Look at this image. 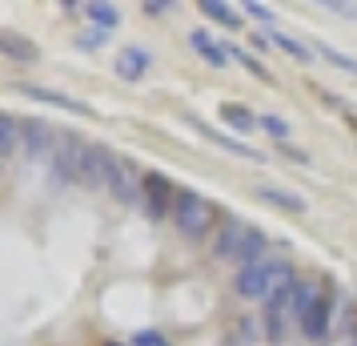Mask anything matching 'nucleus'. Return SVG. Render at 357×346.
I'll return each mask as SVG.
<instances>
[{
  "label": "nucleus",
  "instance_id": "nucleus-25",
  "mask_svg": "<svg viewBox=\"0 0 357 346\" xmlns=\"http://www.w3.org/2000/svg\"><path fill=\"white\" fill-rule=\"evenodd\" d=\"M169 8H173V4H165V0H149V4H145V17H165Z\"/></svg>",
  "mask_w": 357,
  "mask_h": 346
},
{
  "label": "nucleus",
  "instance_id": "nucleus-21",
  "mask_svg": "<svg viewBox=\"0 0 357 346\" xmlns=\"http://www.w3.org/2000/svg\"><path fill=\"white\" fill-rule=\"evenodd\" d=\"M317 52H321V57H329L333 65L349 69V73H354V77H357V61H349V57H341V52H337V49H329V45H317Z\"/></svg>",
  "mask_w": 357,
  "mask_h": 346
},
{
  "label": "nucleus",
  "instance_id": "nucleus-5",
  "mask_svg": "<svg viewBox=\"0 0 357 346\" xmlns=\"http://www.w3.org/2000/svg\"><path fill=\"white\" fill-rule=\"evenodd\" d=\"M84 145H89V141L73 137V133H61V137H56V149H52V173H56L61 182H77V165H81Z\"/></svg>",
  "mask_w": 357,
  "mask_h": 346
},
{
  "label": "nucleus",
  "instance_id": "nucleus-1",
  "mask_svg": "<svg viewBox=\"0 0 357 346\" xmlns=\"http://www.w3.org/2000/svg\"><path fill=\"white\" fill-rule=\"evenodd\" d=\"M293 270L285 262H277V258H261L253 266H241V274H237V294L245 302H269L277 298L281 290H289L293 286Z\"/></svg>",
  "mask_w": 357,
  "mask_h": 346
},
{
  "label": "nucleus",
  "instance_id": "nucleus-15",
  "mask_svg": "<svg viewBox=\"0 0 357 346\" xmlns=\"http://www.w3.org/2000/svg\"><path fill=\"white\" fill-rule=\"evenodd\" d=\"M193 45H197V52H201L209 65H217V69H225L229 57H233V52H229V45H213L205 33H193Z\"/></svg>",
  "mask_w": 357,
  "mask_h": 346
},
{
  "label": "nucleus",
  "instance_id": "nucleus-6",
  "mask_svg": "<svg viewBox=\"0 0 357 346\" xmlns=\"http://www.w3.org/2000/svg\"><path fill=\"white\" fill-rule=\"evenodd\" d=\"M173 206H177L173 182L161 178V173H149L145 178V214L149 217H165V214H173Z\"/></svg>",
  "mask_w": 357,
  "mask_h": 346
},
{
  "label": "nucleus",
  "instance_id": "nucleus-19",
  "mask_svg": "<svg viewBox=\"0 0 357 346\" xmlns=\"http://www.w3.org/2000/svg\"><path fill=\"white\" fill-rule=\"evenodd\" d=\"M273 41H277V49H285V52H289V57H297V61H313V52H309L305 45H297V41H293V36L277 33Z\"/></svg>",
  "mask_w": 357,
  "mask_h": 346
},
{
  "label": "nucleus",
  "instance_id": "nucleus-16",
  "mask_svg": "<svg viewBox=\"0 0 357 346\" xmlns=\"http://www.w3.org/2000/svg\"><path fill=\"white\" fill-rule=\"evenodd\" d=\"M221 117H225L233 129H241V133H249L253 125H257V117H249V109H241V105H221Z\"/></svg>",
  "mask_w": 357,
  "mask_h": 346
},
{
  "label": "nucleus",
  "instance_id": "nucleus-17",
  "mask_svg": "<svg viewBox=\"0 0 357 346\" xmlns=\"http://www.w3.org/2000/svg\"><path fill=\"white\" fill-rule=\"evenodd\" d=\"M201 13H209L213 20H221V24H229V29H237V24H241V17H237L229 4H217V0H205V4H201Z\"/></svg>",
  "mask_w": 357,
  "mask_h": 346
},
{
  "label": "nucleus",
  "instance_id": "nucleus-20",
  "mask_svg": "<svg viewBox=\"0 0 357 346\" xmlns=\"http://www.w3.org/2000/svg\"><path fill=\"white\" fill-rule=\"evenodd\" d=\"M229 52H233V57H237V61H241L245 69H253V73H257L261 81H269V69L261 65V61H253V57H249V52H241V49H233V45H229Z\"/></svg>",
  "mask_w": 357,
  "mask_h": 346
},
{
  "label": "nucleus",
  "instance_id": "nucleus-4",
  "mask_svg": "<svg viewBox=\"0 0 357 346\" xmlns=\"http://www.w3.org/2000/svg\"><path fill=\"white\" fill-rule=\"evenodd\" d=\"M109 189H113V198L125 201V206H145V178H141L129 161H113Z\"/></svg>",
  "mask_w": 357,
  "mask_h": 346
},
{
  "label": "nucleus",
  "instance_id": "nucleus-11",
  "mask_svg": "<svg viewBox=\"0 0 357 346\" xmlns=\"http://www.w3.org/2000/svg\"><path fill=\"white\" fill-rule=\"evenodd\" d=\"M261 201H269V206H277V210H285V214H305L309 206L301 194H293V189H273V185H261L257 189Z\"/></svg>",
  "mask_w": 357,
  "mask_h": 346
},
{
  "label": "nucleus",
  "instance_id": "nucleus-3",
  "mask_svg": "<svg viewBox=\"0 0 357 346\" xmlns=\"http://www.w3.org/2000/svg\"><path fill=\"white\" fill-rule=\"evenodd\" d=\"M113 161L105 145H84L81 165H77V182L89 185V189H109V178H113Z\"/></svg>",
  "mask_w": 357,
  "mask_h": 346
},
{
  "label": "nucleus",
  "instance_id": "nucleus-7",
  "mask_svg": "<svg viewBox=\"0 0 357 346\" xmlns=\"http://www.w3.org/2000/svg\"><path fill=\"white\" fill-rule=\"evenodd\" d=\"M249 233H253V226H245V222H225L221 233H217V242H213V254H217L221 262H241V250L249 246Z\"/></svg>",
  "mask_w": 357,
  "mask_h": 346
},
{
  "label": "nucleus",
  "instance_id": "nucleus-12",
  "mask_svg": "<svg viewBox=\"0 0 357 346\" xmlns=\"http://www.w3.org/2000/svg\"><path fill=\"white\" fill-rule=\"evenodd\" d=\"M149 69V52L145 49H125L121 57H116V73L125 77V81H141Z\"/></svg>",
  "mask_w": 357,
  "mask_h": 346
},
{
  "label": "nucleus",
  "instance_id": "nucleus-23",
  "mask_svg": "<svg viewBox=\"0 0 357 346\" xmlns=\"http://www.w3.org/2000/svg\"><path fill=\"white\" fill-rule=\"evenodd\" d=\"M137 346H169V343H165V334H157V330H141L137 334Z\"/></svg>",
  "mask_w": 357,
  "mask_h": 346
},
{
  "label": "nucleus",
  "instance_id": "nucleus-10",
  "mask_svg": "<svg viewBox=\"0 0 357 346\" xmlns=\"http://www.w3.org/2000/svg\"><path fill=\"white\" fill-rule=\"evenodd\" d=\"M20 145H24V121H17V117H8L0 109V161L13 157Z\"/></svg>",
  "mask_w": 357,
  "mask_h": 346
},
{
  "label": "nucleus",
  "instance_id": "nucleus-24",
  "mask_svg": "<svg viewBox=\"0 0 357 346\" xmlns=\"http://www.w3.org/2000/svg\"><path fill=\"white\" fill-rule=\"evenodd\" d=\"M245 13H249V17H253V20H265V24H269V20H273V13H269V8H265V4H253V0H249V4H245Z\"/></svg>",
  "mask_w": 357,
  "mask_h": 346
},
{
  "label": "nucleus",
  "instance_id": "nucleus-13",
  "mask_svg": "<svg viewBox=\"0 0 357 346\" xmlns=\"http://www.w3.org/2000/svg\"><path fill=\"white\" fill-rule=\"evenodd\" d=\"M0 52L4 57H13V61H36V45L29 41V36H20V33H0Z\"/></svg>",
  "mask_w": 357,
  "mask_h": 346
},
{
  "label": "nucleus",
  "instance_id": "nucleus-26",
  "mask_svg": "<svg viewBox=\"0 0 357 346\" xmlns=\"http://www.w3.org/2000/svg\"><path fill=\"white\" fill-rule=\"evenodd\" d=\"M333 13H345V17H357V8H349V4H329Z\"/></svg>",
  "mask_w": 357,
  "mask_h": 346
},
{
  "label": "nucleus",
  "instance_id": "nucleus-9",
  "mask_svg": "<svg viewBox=\"0 0 357 346\" xmlns=\"http://www.w3.org/2000/svg\"><path fill=\"white\" fill-rule=\"evenodd\" d=\"M20 93L33 101H45V105H52V109H65V113H81L89 117L93 113V105H84V101L68 97V93H56V89H40V85H20Z\"/></svg>",
  "mask_w": 357,
  "mask_h": 346
},
{
  "label": "nucleus",
  "instance_id": "nucleus-8",
  "mask_svg": "<svg viewBox=\"0 0 357 346\" xmlns=\"http://www.w3.org/2000/svg\"><path fill=\"white\" fill-rule=\"evenodd\" d=\"M56 137H61V133L52 129L49 121H40V117H33V121H24V153H29V157H45V153H49L52 157V149H56Z\"/></svg>",
  "mask_w": 357,
  "mask_h": 346
},
{
  "label": "nucleus",
  "instance_id": "nucleus-18",
  "mask_svg": "<svg viewBox=\"0 0 357 346\" xmlns=\"http://www.w3.org/2000/svg\"><path fill=\"white\" fill-rule=\"evenodd\" d=\"M84 17L93 20V24H100V29H113L116 20H121L113 4H89V8H84Z\"/></svg>",
  "mask_w": 357,
  "mask_h": 346
},
{
  "label": "nucleus",
  "instance_id": "nucleus-22",
  "mask_svg": "<svg viewBox=\"0 0 357 346\" xmlns=\"http://www.w3.org/2000/svg\"><path fill=\"white\" fill-rule=\"evenodd\" d=\"M261 125H265V129L273 133V137H281V141L289 137V125H285V121H277V117H261Z\"/></svg>",
  "mask_w": 357,
  "mask_h": 346
},
{
  "label": "nucleus",
  "instance_id": "nucleus-2",
  "mask_svg": "<svg viewBox=\"0 0 357 346\" xmlns=\"http://www.w3.org/2000/svg\"><path fill=\"white\" fill-rule=\"evenodd\" d=\"M173 217H177L181 233L189 238H205L217 222V206L205 201L201 194H177V206H173Z\"/></svg>",
  "mask_w": 357,
  "mask_h": 346
},
{
  "label": "nucleus",
  "instance_id": "nucleus-14",
  "mask_svg": "<svg viewBox=\"0 0 357 346\" xmlns=\"http://www.w3.org/2000/svg\"><path fill=\"white\" fill-rule=\"evenodd\" d=\"M301 330H305V338H325V334H329V302H325V298L305 314Z\"/></svg>",
  "mask_w": 357,
  "mask_h": 346
}]
</instances>
